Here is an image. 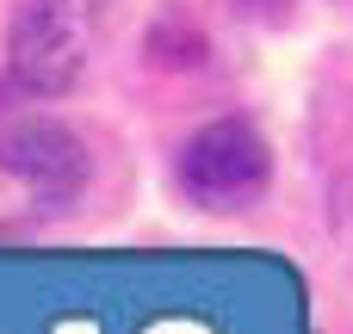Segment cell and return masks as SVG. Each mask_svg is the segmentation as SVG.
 <instances>
[{
	"label": "cell",
	"instance_id": "obj_2",
	"mask_svg": "<svg viewBox=\"0 0 353 334\" xmlns=\"http://www.w3.org/2000/svg\"><path fill=\"white\" fill-rule=\"evenodd\" d=\"M180 186L199 211H254L273 186V149L242 118H211L180 143Z\"/></svg>",
	"mask_w": 353,
	"mask_h": 334
},
{
	"label": "cell",
	"instance_id": "obj_4",
	"mask_svg": "<svg viewBox=\"0 0 353 334\" xmlns=\"http://www.w3.org/2000/svg\"><path fill=\"white\" fill-rule=\"evenodd\" d=\"M205 56H211V43H205V31H199L186 12H161V19L149 25V62H155V68H174V74L186 68V74H192V68H205Z\"/></svg>",
	"mask_w": 353,
	"mask_h": 334
},
{
	"label": "cell",
	"instance_id": "obj_3",
	"mask_svg": "<svg viewBox=\"0 0 353 334\" xmlns=\"http://www.w3.org/2000/svg\"><path fill=\"white\" fill-rule=\"evenodd\" d=\"M0 174H12L43 205H68L87 186V174H93V155L62 118H37L31 112V118L0 124Z\"/></svg>",
	"mask_w": 353,
	"mask_h": 334
},
{
	"label": "cell",
	"instance_id": "obj_1",
	"mask_svg": "<svg viewBox=\"0 0 353 334\" xmlns=\"http://www.w3.org/2000/svg\"><path fill=\"white\" fill-rule=\"evenodd\" d=\"M93 50V0H19L6 19V74L31 99H62Z\"/></svg>",
	"mask_w": 353,
	"mask_h": 334
},
{
	"label": "cell",
	"instance_id": "obj_5",
	"mask_svg": "<svg viewBox=\"0 0 353 334\" xmlns=\"http://www.w3.org/2000/svg\"><path fill=\"white\" fill-rule=\"evenodd\" d=\"M236 6H248V12H285L292 0H236Z\"/></svg>",
	"mask_w": 353,
	"mask_h": 334
}]
</instances>
